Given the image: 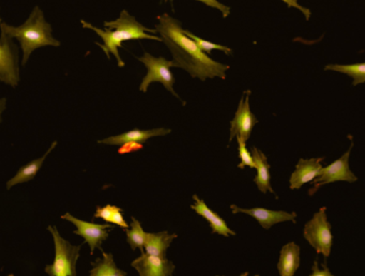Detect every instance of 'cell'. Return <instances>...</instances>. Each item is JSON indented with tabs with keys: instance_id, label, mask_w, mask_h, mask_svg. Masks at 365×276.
I'll use <instances>...</instances> for the list:
<instances>
[{
	"instance_id": "obj_29",
	"label": "cell",
	"mask_w": 365,
	"mask_h": 276,
	"mask_svg": "<svg viewBox=\"0 0 365 276\" xmlns=\"http://www.w3.org/2000/svg\"><path fill=\"white\" fill-rule=\"evenodd\" d=\"M312 276H332L333 274L331 273L330 270L327 267L326 263L322 265V267H319L318 265V261L315 260L314 262L313 267H312Z\"/></svg>"
},
{
	"instance_id": "obj_30",
	"label": "cell",
	"mask_w": 365,
	"mask_h": 276,
	"mask_svg": "<svg viewBox=\"0 0 365 276\" xmlns=\"http://www.w3.org/2000/svg\"><path fill=\"white\" fill-rule=\"evenodd\" d=\"M282 1L285 2V4H287L289 6H292V8H296L298 9V10H300L301 12L305 15L307 19H309V17H311V11H309V9L304 8V6H301V4H298L297 0H282Z\"/></svg>"
},
{
	"instance_id": "obj_21",
	"label": "cell",
	"mask_w": 365,
	"mask_h": 276,
	"mask_svg": "<svg viewBox=\"0 0 365 276\" xmlns=\"http://www.w3.org/2000/svg\"><path fill=\"white\" fill-rule=\"evenodd\" d=\"M324 70L336 71L354 79V86L365 83V64H329Z\"/></svg>"
},
{
	"instance_id": "obj_25",
	"label": "cell",
	"mask_w": 365,
	"mask_h": 276,
	"mask_svg": "<svg viewBox=\"0 0 365 276\" xmlns=\"http://www.w3.org/2000/svg\"><path fill=\"white\" fill-rule=\"evenodd\" d=\"M116 205H108L106 207H98L97 211H96L95 215L93 218H100L102 220H106V222L110 223V218H112L113 212L116 209Z\"/></svg>"
},
{
	"instance_id": "obj_7",
	"label": "cell",
	"mask_w": 365,
	"mask_h": 276,
	"mask_svg": "<svg viewBox=\"0 0 365 276\" xmlns=\"http://www.w3.org/2000/svg\"><path fill=\"white\" fill-rule=\"evenodd\" d=\"M351 149L352 141L349 149H348V151L346 152L341 158L334 160L332 164L324 167V168L322 167L320 175L313 180V186L309 188V194L311 195V196L315 194L322 185H326V184L333 183V182L337 181H346L352 183V182H356V180H358V177L350 170L349 156Z\"/></svg>"
},
{
	"instance_id": "obj_16",
	"label": "cell",
	"mask_w": 365,
	"mask_h": 276,
	"mask_svg": "<svg viewBox=\"0 0 365 276\" xmlns=\"http://www.w3.org/2000/svg\"><path fill=\"white\" fill-rule=\"evenodd\" d=\"M252 158H253L254 168L257 169V175L254 178V183L257 186L260 192L266 194L267 192L273 193L272 186H271L270 164L268 163V158L264 155V152L260 151L256 147L252 148Z\"/></svg>"
},
{
	"instance_id": "obj_5",
	"label": "cell",
	"mask_w": 365,
	"mask_h": 276,
	"mask_svg": "<svg viewBox=\"0 0 365 276\" xmlns=\"http://www.w3.org/2000/svg\"><path fill=\"white\" fill-rule=\"evenodd\" d=\"M326 211L327 208L322 207L317 213L314 214L312 220L305 224L303 237L317 254L324 255V258H328L332 248L333 235L331 224L327 220Z\"/></svg>"
},
{
	"instance_id": "obj_31",
	"label": "cell",
	"mask_w": 365,
	"mask_h": 276,
	"mask_svg": "<svg viewBox=\"0 0 365 276\" xmlns=\"http://www.w3.org/2000/svg\"><path fill=\"white\" fill-rule=\"evenodd\" d=\"M6 102H7L6 98H0V123L3 121V117H1V116H3L4 111H5L6 108Z\"/></svg>"
},
{
	"instance_id": "obj_32",
	"label": "cell",
	"mask_w": 365,
	"mask_h": 276,
	"mask_svg": "<svg viewBox=\"0 0 365 276\" xmlns=\"http://www.w3.org/2000/svg\"><path fill=\"white\" fill-rule=\"evenodd\" d=\"M0 21H1V19H0Z\"/></svg>"
},
{
	"instance_id": "obj_20",
	"label": "cell",
	"mask_w": 365,
	"mask_h": 276,
	"mask_svg": "<svg viewBox=\"0 0 365 276\" xmlns=\"http://www.w3.org/2000/svg\"><path fill=\"white\" fill-rule=\"evenodd\" d=\"M103 255L102 260H97L96 262L91 263L93 269L89 272L91 276H125L128 275L127 272L117 267L115 263L114 256L113 254H106L103 250H100Z\"/></svg>"
},
{
	"instance_id": "obj_12",
	"label": "cell",
	"mask_w": 365,
	"mask_h": 276,
	"mask_svg": "<svg viewBox=\"0 0 365 276\" xmlns=\"http://www.w3.org/2000/svg\"><path fill=\"white\" fill-rule=\"evenodd\" d=\"M230 209L234 214L245 213L247 215L255 218L260 226L264 229H270L275 224L283 222L296 223V212L274 211V210L264 209V208H252V209H245V208L238 207L236 205H230Z\"/></svg>"
},
{
	"instance_id": "obj_8",
	"label": "cell",
	"mask_w": 365,
	"mask_h": 276,
	"mask_svg": "<svg viewBox=\"0 0 365 276\" xmlns=\"http://www.w3.org/2000/svg\"><path fill=\"white\" fill-rule=\"evenodd\" d=\"M0 81L14 88L20 81L18 48L12 38L3 32L0 36Z\"/></svg>"
},
{
	"instance_id": "obj_6",
	"label": "cell",
	"mask_w": 365,
	"mask_h": 276,
	"mask_svg": "<svg viewBox=\"0 0 365 276\" xmlns=\"http://www.w3.org/2000/svg\"><path fill=\"white\" fill-rule=\"evenodd\" d=\"M138 59L143 62L148 70V73L140 83V91L147 92L151 83L159 81L173 96H177L180 100L178 94L174 90L175 78L172 71H170L173 61H168L163 57H153L149 53H145L143 57H138Z\"/></svg>"
},
{
	"instance_id": "obj_13",
	"label": "cell",
	"mask_w": 365,
	"mask_h": 276,
	"mask_svg": "<svg viewBox=\"0 0 365 276\" xmlns=\"http://www.w3.org/2000/svg\"><path fill=\"white\" fill-rule=\"evenodd\" d=\"M324 158H300L297 163L296 169L290 175L289 186L292 190H299L303 184L313 181L320 175L322 169V162Z\"/></svg>"
},
{
	"instance_id": "obj_4",
	"label": "cell",
	"mask_w": 365,
	"mask_h": 276,
	"mask_svg": "<svg viewBox=\"0 0 365 276\" xmlns=\"http://www.w3.org/2000/svg\"><path fill=\"white\" fill-rule=\"evenodd\" d=\"M48 231L52 233L55 243V259L52 265L46 267V273L51 276H76V263L80 258V245H72L63 239L55 226H48Z\"/></svg>"
},
{
	"instance_id": "obj_23",
	"label": "cell",
	"mask_w": 365,
	"mask_h": 276,
	"mask_svg": "<svg viewBox=\"0 0 365 276\" xmlns=\"http://www.w3.org/2000/svg\"><path fill=\"white\" fill-rule=\"evenodd\" d=\"M187 36H189L194 42L196 43L200 51H204L205 53H210L213 51H221L224 53L230 55L232 53V49L228 48L227 46L224 45L217 44V43L210 42V41L204 40V39L200 38V36H195V34L190 32L189 30H183Z\"/></svg>"
},
{
	"instance_id": "obj_3",
	"label": "cell",
	"mask_w": 365,
	"mask_h": 276,
	"mask_svg": "<svg viewBox=\"0 0 365 276\" xmlns=\"http://www.w3.org/2000/svg\"><path fill=\"white\" fill-rule=\"evenodd\" d=\"M0 30L9 38L20 41L23 51V66L27 63L31 53L43 46H59L61 42L53 36V28L44 17L43 11L36 6L31 16L21 26H10L0 21Z\"/></svg>"
},
{
	"instance_id": "obj_18",
	"label": "cell",
	"mask_w": 365,
	"mask_h": 276,
	"mask_svg": "<svg viewBox=\"0 0 365 276\" xmlns=\"http://www.w3.org/2000/svg\"><path fill=\"white\" fill-rule=\"evenodd\" d=\"M176 233L160 231L157 233H147L144 248L147 254L166 258V252L172 242L176 239Z\"/></svg>"
},
{
	"instance_id": "obj_24",
	"label": "cell",
	"mask_w": 365,
	"mask_h": 276,
	"mask_svg": "<svg viewBox=\"0 0 365 276\" xmlns=\"http://www.w3.org/2000/svg\"><path fill=\"white\" fill-rule=\"evenodd\" d=\"M236 136L237 141H238L239 156H240V163L238 164V168L243 169L245 166L254 168L253 158H252L251 152L247 149L245 141L239 135H236Z\"/></svg>"
},
{
	"instance_id": "obj_1",
	"label": "cell",
	"mask_w": 365,
	"mask_h": 276,
	"mask_svg": "<svg viewBox=\"0 0 365 276\" xmlns=\"http://www.w3.org/2000/svg\"><path fill=\"white\" fill-rule=\"evenodd\" d=\"M159 24L155 30L161 36L162 42L168 45L172 51L173 66L185 68L192 77L206 81L207 78H226L227 64L220 63L211 59L207 53L200 51L196 43L185 34L181 24L168 14L158 16Z\"/></svg>"
},
{
	"instance_id": "obj_10",
	"label": "cell",
	"mask_w": 365,
	"mask_h": 276,
	"mask_svg": "<svg viewBox=\"0 0 365 276\" xmlns=\"http://www.w3.org/2000/svg\"><path fill=\"white\" fill-rule=\"evenodd\" d=\"M249 103V94L245 98V96L241 98L236 115H235L234 119L230 121V143L236 137V135H239L247 143L250 136H251L254 126L258 122V120L256 119L255 116L250 109Z\"/></svg>"
},
{
	"instance_id": "obj_15",
	"label": "cell",
	"mask_w": 365,
	"mask_h": 276,
	"mask_svg": "<svg viewBox=\"0 0 365 276\" xmlns=\"http://www.w3.org/2000/svg\"><path fill=\"white\" fill-rule=\"evenodd\" d=\"M193 199L195 200V203L191 205V209L194 210L198 215L202 216L208 220L213 233H217V235H224V237L236 235V232L227 226L225 220L219 214L212 211L197 195H194Z\"/></svg>"
},
{
	"instance_id": "obj_11",
	"label": "cell",
	"mask_w": 365,
	"mask_h": 276,
	"mask_svg": "<svg viewBox=\"0 0 365 276\" xmlns=\"http://www.w3.org/2000/svg\"><path fill=\"white\" fill-rule=\"evenodd\" d=\"M132 267L140 276H170L175 270L174 263L163 257L149 255L142 250V255L132 261Z\"/></svg>"
},
{
	"instance_id": "obj_28",
	"label": "cell",
	"mask_w": 365,
	"mask_h": 276,
	"mask_svg": "<svg viewBox=\"0 0 365 276\" xmlns=\"http://www.w3.org/2000/svg\"><path fill=\"white\" fill-rule=\"evenodd\" d=\"M144 148L143 143H125L123 145H121V147L119 148L118 153L119 154H128L131 153V152L138 151V150H142Z\"/></svg>"
},
{
	"instance_id": "obj_22",
	"label": "cell",
	"mask_w": 365,
	"mask_h": 276,
	"mask_svg": "<svg viewBox=\"0 0 365 276\" xmlns=\"http://www.w3.org/2000/svg\"><path fill=\"white\" fill-rule=\"evenodd\" d=\"M127 232V241L131 246L132 250H135L136 248L144 250L145 241H146L147 232L143 229L142 224L140 220L135 218H132L131 228L125 229Z\"/></svg>"
},
{
	"instance_id": "obj_17",
	"label": "cell",
	"mask_w": 365,
	"mask_h": 276,
	"mask_svg": "<svg viewBox=\"0 0 365 276\" xmlns=\"http://www.w3.org/2000/svg\"><path fill=\"white\" fill-rule=\"evenodd\" d=\"M300 267V247L294 242L282 247L277 262V271L281 276H294Z\"/></svg>"
},
{
	"instance_id": "obj_9",
	"label": "cell",
	"mask_w": 365,
	"mask_h": 276,
	"mask_svg": "<svg viewBox=\"0 0 365 276\" xmlns=\"http://www.w3.org/2000/svg\"><path fill=\"white\" fill-rule=\"evenodd\" d=\"M61 218L76 225V230L74 231V233L84 237L85 242H87L88 245L91 246V255L95 252L96 248L101 250V244L108 237V229L113 228V225L110 224H96V223L85 222V220L72 215L69 212L63 214Z\"/></svg>"
},
{
	"instance_id": "obj_2",
	"label": "cell",
	"mask_w": 365,
	"mask_h": 276,
	"mask_svg": "<svg viewBox=\"0 0 365 276\" xmlns=\"http://www.w3.org/2000/svg\"><path fill=\"white\" fill-rule=\"evenodd\" d=\"M81 23H82L83 27L93 30L96 34L101 36L103 44L101 43H97V44L103 49L108 58H110V53H113L116 57L120 68L125 66V62L119 55L118 48L123 46V41L142 40V39L162 41L161 36L149 34H157V30L145 27L136 21L135 17L130 15V13L125 10L121 12L120 16L116 21H104L106 30L95 27L86 21H81Z\"/></svg>"
},
{
	"instance_id": "obj_27",
	"label": "cell",
	"mask_w": 365,
	"mask_h": 276,
	"mask_svg": "<svg viewBox=\"0 0 365 276\" xmlns=\"http://www.w3.org/2000/svg\"><path fill=\"white\" fill-rule=\"evenodd\" d=\"M110 223L118 225L121 228H129V224H128V223L125 222V218H123V209L119 207H117L116 209H115V211L113 212V215L112 218H110Z\"/></svg>"
},
{
	"instance_id": "obj_26",
	"label": "cell",
	"mask_w": 365,
	"mask_h": 276,
	"mask_svg": "<svg viewBox=\"0 0 365 276\" xmlns=\"http://www.w3.org/2000/svg\"><path fill=\"white\" fill-rule=\"evenodd\" d=\"M165 1H168V0H165ZM170 2L174 1V0H170ZM197 1L204 2L207 6H211V8L217 9V10L221 11L222 14H223L224 17H227L230 13V6H225V4H221V2L217 1V0H197Z\"/></svg>"
},
{
	"instance_id": "obj_14",
	"label": "cell",
	"mask_w": 365,
	"mask_h": 276,
	"mask_svg": "<svg viewBox=\"0 0 365 276\" xmlns=\"http://www.w3.org/2000/svg\"><path fill=\"white\" fill-rule=\"evenodd\" d=\"M172 131L170 128H151V130H140V128H134L129 132L123 133V134L116 135V136L108 137V138L99 140V143L110 145H121L125 143H144L151 137L165 136L170 134Z\"/></svg>"
},
{
	"instance_id": "obj_19",
	"label": "cell",
	"mask_w": 365,
	"mask_h": 276,
	"mask_svg": "<svg viewBox=\"0 0 365 276\" xmlns=\"http://www.w3.org/2000/svg\"><path fill=\"white\" fill-rule=\"evenodd\" d=\"M57 145V141H54V143L51 145L50 149L46 151V153H44L43 156H41L40 158H37V160H31L29 164L25 165L22 168L19 169L16 175H14L12 179H10L7 183V188L10 190V188H14L16 184L24 183V182L31 181V180L35 179L36 175L39 173L40 169H41L42 165L46 162V158H48V154L52 152V150L54 149Z\"/></svg>"
}]
</instances>
